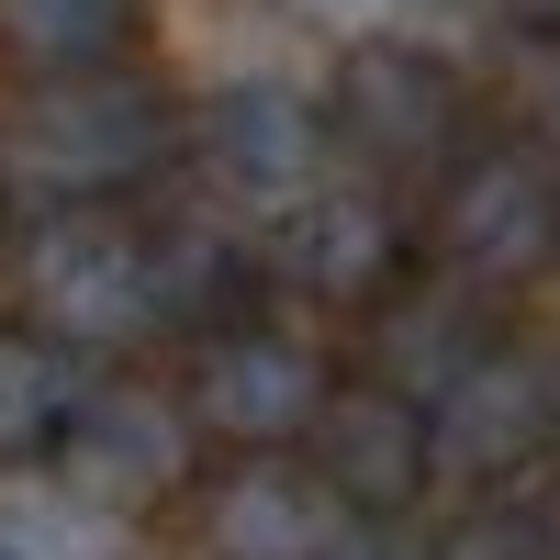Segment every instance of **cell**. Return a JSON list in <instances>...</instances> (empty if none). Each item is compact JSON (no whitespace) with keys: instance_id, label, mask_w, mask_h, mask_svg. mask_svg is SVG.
I'll use <instances>...</instances> for the list:
<instances>
[{"instance_id":"obj_19","label":"cell","mask_w":560,"mask_h":560,"mask_svg":"<svg viewBox=\"0 0 560 560\" xmlns=\"http://www.w3.org/2000/svg\"><path fill=\"white\" fill-rule=\"evenodd\" d=\"M493 12L516 23V34H560V0H493Z\"/></svg>"},{"instance_id":"obj_10","label":"cell","mask_w":560,"mask_h":560,"mask_svg":"<svg viewBox=\"0 0 560 560\" xmlns=\"http://www.w3.org/2000/svg\"><path fill=\"white\" fill-rule=\"evenodd\" d=\"M57 448H68L79 493H168L191 471V415L158 404L147 382H102V393H79Z\"/></svg>"},{"instance_id":"obj_8","label":"cell","mask_w":560,"mask_h":560,"mask_svg":"<svg viewBox=\"0 0 560 560\" xmlns=\"http://www.w3.org/2000/svg\"><path fill=\"white\" fill-rule=\"evenodd\" d=\"M280 269L303 280L314 303H393L404 269H415V224L393 191H370V179H314V191L292 202V224H280Z\"/></svg>"},{"instance_id":"obj_15","label":"cell","mask_w":560,"mask_h":560,"mask_svg":"<svg viewBox=\"0 0 560 560\" xmlns=\"http://www.w3.org/2000/svg\"><path fill=\"white\" fill-rule=\"evenodd\" d=\"M0 560H113V538L68 493H0Z\"/></svg>"},{"instance_id":"obj_2","label":"cell","mask_w":560,"mask_h":560,"mask_svg":"<svg viewBox=\"0 0 560 560\" xmlns=\"http://www.w3.org/2000/svg\"><path fill=\"white\" fill-rule=\"evenodd\" d=\"M23 314L45 348H135L158 337V303H147V224L113 213V202H57L23 236Z\"/></svg>"},{"instance_id":"obj_9","label":"cell","mask_w":560,"mask_h":560,"mask_svg":"<svg viewBox=\"0 0 560 560\" xmlns=\"http://www.w3.org/2000/svg\"><path fill=\"white\" fill-rule=\"evenodd\" d=\"M191 158L236 202H303L314 168H325V113L280 79H224L202 102V124H191Z\"/></svg>"},{"instance_id":"obj_7","label":"cell","mask_w":560,"mask_h":560,"mask_svg":"<svg viewBox=\"0 0 560 560\" xmlns=\"http://www.w3.org/2000/svg\"><path fill=\"white\" fill-rule=\"evenodd\" d=\"M314 404H325V359L303 348V337H280V325H213L202 337V359H191V427L202 438H224V448H292L303 427H314Z\"/></svg>"},{"instance_id":"obj_3","label":"cell","mask_w":560,"mask_h":560,"mask_svg":"<svg viewBox=\"0 0 560 560\" xmlns=\"http://www.w3.org/2000/svg\"><path fill=\"white\" fill-rule=\"evenodd\" d=\"M427 247L459 292H516V280L560 269V158L538 147H459L438 168Z\"/></svg>"},{"instance_id":"obj_5","label":"cell","mask_w":560,"mask_h":560,"mask_svg":"<svg viewBox=\"0 0 560 560\" xmlns=\"http://www.w3.org/2000/svg\"><path fill=\"white\" fill-rule=\"evenodd\" d=\"M314 493L337 504V516H404L415 493L438 482V448H427V404H415V382H325L314 404Z\"/></svg>"},{"instance_id":"obj_13","label":"cell","mask_w":560,"mask_h":560,"mask_svg":"<svg viewBox=\"0 0 560 560\" xmlns=\"http://www.w3.org/2000/svg\"><path fill=\"white\" fill-rule=\"evenodd\" d=\"M135 23H147V0H0V45H12V68H34V79L124 68Z\"/></svg>"},{"instance_id":"obj_4","label":"cell","mask_w":560,"mask_h":560,"mask_svg":"<svg viewBox=\"0 0 560 560\" xmlns=\"http://www.w3.org/2000/svg\"><path fill=\"white\" fill-rule=\"evenodd\" d=\"M415 404H427L438 471H471V482H516L560 448V370L516 337H471L438 370V393H415Z\"/></svg>"},{"instance_id":"obj_18","label":"cell","mask_w":560,"mask_h":560,"mask_svg":"<svg viewBox=\"0 0 560 560\" xmlns=\"http://www.w3.org/2000/svg\"><path fill=\"white\" fill-rule=\"evenodd\" d=\"M325 560H427V549H415V538H337Z\"/></svg>"},{"instance_id":"obj_6","label":"cell","mask_w":560,"mask_h":560,"mask_svg":"<svg viewBox=\"0 0 560 560\" xmlns=\"http://www.w3.org/2000/svg\"><path fill=\"white\" fill-rule=\"evenodd\" d=\"M314 113H325V135H348V147L370 168H393V179L459 158V79L427 57V45H393V34L348 45L337 57V102H314Z\"/></svg>"},{"instance_id":"obj_17","label":"cell","mask_w":560,"mask_h":560,"mask_svg":"<svg viewBox=\"0 0 560 560\" xmlns=\"http://www.w3.org/2000/svg\"><path fill=\"white\" fill-rule=\"evenodd\" d=\"M504 560H560V493H527L516 527H504Z\"/></svg>"},{"instance_id":"obj_1","label":"cell","mask_w":560,"mask_h":560,"mask_svg":"<svg viewBox=\"0 0 560 560\" xmlns=\"http://www.w3.org/2000/svg\"><path fill=\"white\" fill-rule=\"evenodd\" d=\"M168 147H179L168 90L102 68V79H45L12 113L0 168H12L23 191H45V213H57V202H113V191H135V179H158Z\"/></svg>"},{"instance_id":"obj_11","label":"cell","mask_w":560,"mask_h":560,"mask_svg":"<svg viewBox=\"0 0 560 560\" xmlns=\"http://www.w3.org/2000/svg\"><path fill=\"white\" fill-rule=\"evenodd\" d=\"M202 538H213V560H325L337 549V504H325L314 471H292V459H247V471L213 482Z\"/></svg>"},{"instance_id":"obj_12","label":"cell","mask_w":560,"mask_h":560,"mask_svg":"<svg viewBox=\"0 0 560 560\" xmlns=\"http://www.w3.org/2000/svg\"><path fill=\"white\" fill-rule=\"evenodd\" d=\"M247 247L224 236V224H147V303L158 325H191V337H213V325H236L247 314Z\"/></svg>"},{"instance_id":"obj_14","label":"cell","mask_w":560,"mask_h":560,"mask_svg":"<svg viewBox=\"0 0 560 560\" xmlns=\"http://www.w3.org/2000/svg\"><path fill=\"white\" fill-rule=\"evenodd\" d=\"M79 393L90 382H79L68 348H45L34 325H0V471H34V459L68 438Z\"/></svg>"},{"instance_id":"obj_16","label":"cell","mask_w":560,"mask_h":560,"mask_svg":"<svg viewBox=\"0 0 560 560\" xmlns=\"http://www.w3.org/2000/svg\"><path fill=\"white\" fill-rule=\"evenodd\" d=\"M516 113H527V147L560 158V34H516Z\"/></svg>"}]
</instances>
